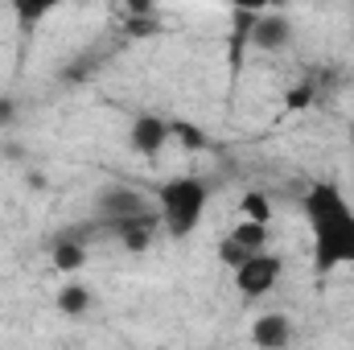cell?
<instances>
[{"label": "cell", "mask_w": 354, "mask_h": 350, "mask_svg": "<svg viewBox=\"0 0 354 350\" xmlns=\"http://www.w3.org/2000/svg\"><path fill=\"white\" fill-rule=\"evenodd\" d=\"M351 149H354V124H351Z\"/></svg>", "instance_id": "obj_21"}, {"label": "cell", "mask_w": 354, "mask_h": 350, "mask_svg": "<svg viewBox=\"0 0 354 350\" xmlns=\"http://www.w3.org/2000/svg\"><path fill=\"white\" fill-rule=\"evenodd\" d=\"M313 95H317L313 83H301L297 91H288V107H292V111H297V107H309V103H313Z\"/></svg>", "instance_id": "obj_17"}, {"label": "cell", "mask_w": 354, "mask_h": 350, "mask_svg": "<svg viewBox=\"0 0 354 350\" xmlns=\"http://www.w3.org/2000/svg\"><path fill=\"white\" fill-rule=\"evenodd\" d=\"M252 342L264 350H280L292 342V322L284 317V313H264V317H256L252 322Z\"/></svg>", "instance_id": "obj_8"}, {"label": "cell", "mask_w": 354, "mask_h": 350, "mask_svg": "<svg viewBox=\"0 0 354 350\" xmlns=\"http://www.w3.org/2000/svg\"><path fill=\"white\" fill-rule=\"evenodd\" d=\"M12 4V12H17V21L29 29V25H37V21H46L62 0H8Z\"/></svg>", "instance_id": "obj_11"}, {"label": "cell", "mask_w": 354, "mask_h": 350, "mask_svg": "<svg viewBox=\"0 0 354 350\" xmlns=\"http://www.w3.org/2000/svg\"><path fill=\"white\" fill-rule=\"evenodd\" d=\"M169 136H174V132H169V124H165L161 116H149V111H145V116H136V120H132V128H128V145H132L136 153H145V157H157V153L169 145Z\"/></svg>", "instance_id": "obj_6"}, {"label": "cell", "mask_w": 354, "mask_h": 350, "mask_svg": "<svg viewBox=\"0 0 354 350\" xmlns=\"http://www.w3.org/2000/svg\"><path fill=\"white\" fill-rule=\"evenodd\" d=\"M128 37H153V33H161V17H157V8L153 12H128Z\"/></svg>", "instance_id": "obj_13"}, {"label": "cell", "mask_w": 354, "mask_h": 350, "mask_svg": "<svg viewBox=\"0 0 354 350\" xmlns=\"http://www.w3.org/2000/svg\"><path fill=\"white\" fill-rule=\"evenodd\" d=\"M95 210H99V223L111 231V227H120L124 219H136V214H145V210H153V206H149V198H145L140 190H132V185H107V190L99 194Z\"/></svg>", "instance_id": "obj_4"}, {"label": "cell", "mask_w": 354, "mask_h": 350, "mask_svg": "<svg viewBox=\"0 0 354 350\" xmlns=\"http://www.w3.org/2000/svg\"><path fill=\"white\" fill-rule=\"evenodd\" d=\"M231 235H235L243 248H252V252H264L268 248V223H260V219H239Z\"/></svg>", "instance_id": "obj_12"}, {"label": "cell", "mask_w": 354, "mask_h": 350, "mask_svg": "<svg viewBox=\"0 0 354 350\" xmlns=\"http://www.w3.org/2000/svg\"><path fill=\"white\" fill-rule=\"evenodd\" d=\"M169 132H174V136H181V140H185L189 149H202V145H206V136H202L198 128H189V124H181V120H177V124H169Z\"/></svg>", "instance_id": "obj_16"}, {"label": "cell", "mask_w": 354, "mask_h": 350, "mask_svg": "<svg viewBox=\"0 0 354 350\" xmlns=\"http://www.w3.org/2000/svg\"><path fill=\"white\" fill-rule=\"evenodd\" d=\"M248 42L256 50H264V54H280L292 42V21L284 12H264V17L256 12L252 17V29H248Z\"/></svg>", "instance_id": "obj_5"}, {"label": "cell", "mask_w": 354, "mask_h": 350, "mask_svg": "<svg viewBox=\"0 0 354 350\" xmlns=\"http://www.w3.org/2000/svg\"><path fill=\"white\" fill-rule=\"evenodd\" d=\"M12 120H17V99L0 95V128H4V124H12Z\"/></svg>", "instance_id": "obj_19"}, {"label": "cell", "mask_w": 354, "mask_h": 350, "mask_svg": "<svg viewBox=\"0 0 354 350\" xmlns=\"http://www.w3.org/2000/svg\"><path fill=\"white\" fill-rule=\"evenodd\" d=\"M124 8H128V12H153L157 0H124Z\"/></svg>", "instance_id": "obj_20"}, {"label": "cell", "mask_w": 354, "mask_h": 350, "mask_svg": "<svg viewBox=\"0 0 354 350\" xmlns=\"http://www.w3.org/2000/svg\"><path fill=\"white\" fill-rule=\"evenodd\" d=\"M248 256H252V248H243V243H239V239H235V235H227V239H223V243H218V260L227 264V268H231V272H235V268H239V264L248 260Z\"/></svg>", "instance_id": "obj_14"}, {"label": "cell", "mask_w": 354, "mask_h": 350, "mask_svg": "<svg viewBox=\"0 0 354 350\" xmlns=\"http://www.w3.org/2000/svg\"><path fill=\"white\" fill-rule=\"evenodd\" d=\"M243 219H260V223L272 219V206H268L264 194H256V190H248V194H243Z\"/></svg>", "instance_id": "obj_15"}, {"label": "cell", "mask_w": 354, "mask_h": 350, "mask_svg": "<svg viewBox=\"0 0 354 350\" xmlns=\"http://www.w3.org/2000/svg\"><path fill=\"white\" fill-rule=\"evenodd\" d=\"M58 313H66V317H83L91 309V288L87 284H79V280H71V284H62L58 288Z\"/></svg>", "instance_id": "obj_10"}, {"label": "cell", "mask_w": 354, "mask_h": 350, "mask_svg": "<svg viewBox=\"0 0 354 350\" xmlns=\"http://www.w3.org/2000/svg\"><path fill=\"white\" fill-rule=\"evenodd\" d=\"M280 276H284V260H280V256H272V252H252L248 260L235 268V288H239L248 301H260V297H268V293L280 284Z\"/></svg>", "instance_id": "obj_3"}, {"label": "cell", "mask_w": 354, "mask_h": 350, "mask_svg": "<svg viewBox=\"0 0 354 350\" xmlns=\"http://www.w3.org/2000/svg\"><path fill=\"white\" fill-rule=\"evenodd\" d=\"M239 12H264V8H276L280 0H231Z\"/></svg>", "instance_id": "obj_18"}, {"label": "cell", "mask_w": 354, "mask_h": 350, "mask_svg": "<svg viewBox=\"0 0 354 350\" xmlns=\"http://www.w3.org/2000/svg\"><path fill=\"white\" fill-rule=\"evenodd\" d=\"M309 239H313V268L326 276L334 268L354 264V206L334 181H313L301 198Z\"/></svg>", "instance_id": "obj_1"}, {"label": "cell", "mask_w": 354, "mask_h": 350, "mask_svg": "<svg viewBox=\"0 0 354 350\" xmlns=\"http://www.w3.org/2000/svg\"><path fill=\"white\" fill-rule=\"evenodd\" d=\"M50 260L54 268L62 272V276H79L83 268H87V243H83V235L75 231V235H62L54 248H50Z\"/></svg>", "instance_id": "obj_9"}, {"label": "cell", "mask_w": 354, "mask_h": 350, "mask_svg": "<svg viewBox=\"0 0 354 350\" xmlns=\"http://www.w3.org/2000/svg\"><path fill=\"white\" fill-rule=\"evenodd\" d=\"M210 202V185L202 177H169L157 194V214H161V227L174 235V239H185L198 231L202 223V210Z\"/></svg>", "instance_id": "obj_2"}, {"label": "cell", "mask_w": 354, "mask_h": 350, "mask_svg": "<svg viewBox=\"0 0 354 350\" xmlns=\"http://www.w3.org/2000/svg\"><path fill=\"white\" fill-rule=\"evenodd\" d=\"M157 227H161V214H157V210H145V214L124 219L120 227H111V235H115L128 252H149L153 239H157Z\"/></svg>", "instance_id": "obj_7"}]
</instances>
